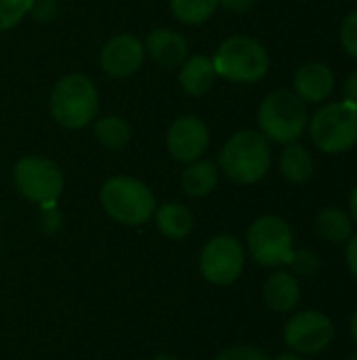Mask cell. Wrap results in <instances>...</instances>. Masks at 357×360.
<instances>
[{"instance_id":"1","label":"cell","mask_w":357,"mask_h":360,"mask_svg":"<svg viewBox=\"0 0 357 360\" xmlns=\"http://www.w3.org/2000/svg\"><path fill=\"white\" fill-rule=\"evenodd\" d=\"M271 169V146L261 131L242 129L234 133L219 152V171L238 184L252 186L267 177Z\"/></svg>"},{"instance_id":"2","label":"cell","mask_w":357,"mask_h":360,"mask_svg":"<svg viewBox=\"0 0 357 360\" xmlns=\"http://www.w3.org/2000/svg\"><path fill=\"white\" fill-rule=\"evenodd\" d=\"M257 122L267 141L282 146L295 143L307 131V103L301 101L292 89H276L261 101Z\"/></svg>"},{"instance_id":"3","label":"cell","mask_w":357,"mask_h":360,"mask_svg":"<svg viewBox=\"0 0 357 360\" xmlns=\"http://www.w3.org/2000/svg\"><path fill=\"white\" fill-rule=\"evenodd\" d=\"M103 211L122 226H143L156 213V196L141 179L128 175L109 177L99 192Z\"/></svg>"},{"instance_id":"4","label":"cell","mask_w":357,"mask_h":360,"mask_svg":"<svg viewBox=\"0 0 357 360\" xmlns=\"http://www.w3.org/2000/svg\"><path fill=\"white\" fill-rule=\"evenodd\" d=\"M53 118L72 131L88 127L99 114V93L95 82L84 74H67L50 91Z\"/></svg>"},{"instance_id":"5","label":"cell","mask_w":357,"mask_h":360,"mask_svg":"<svg viewBox=\"0 0 357 360\" xmlns=\"http://www.w3.org/2000/svg\"><path fill=\"white\" fill-rule=\"evenodd\" d=\"M213 63L217 76L238 84H252L263 80L271 65L267 49L259 40L242 34L225 38L219 44Z\"/></svg>"},{"instance_id":"6","label":"cell","mask_w":357,"mask_h":360,"mask_svg":"<svg viewBox=\"0 0 357 360\" xmlns=\"http://www.w3.org/2000/svg\"><path fill=\"white\" fill-rule=\"evenodd\" d=\"M307 133L324 154H345L357 146V108L343 101L324 103L309 116Z\"/></svg>"},{"instance_id":"7","label":"cell","mask_w":357,"mask_h":360,"mask_svg":"<svg viewBox=\"0 0 357 360\" xmlns=\"http://www.w3.org/2000/svg\"><path fill=\"white\" fill-rule=\"evenodd\" d=\"M248 255L263 268L288 266L295 247V232L280 215H261L246 232Z\"/></svg>"},{"instance_id":"8","label":"cell","mask_w":357,"mask_h":360,"mask_svg":"<svg viewBox=\"0 0 357 360\" xmlns=\"http://www.w3.org/2000/svg\"><path fill=\"white\" fill-rule=\"evenodd\" d=\"M15 188L29 202L44 207L55 205L63 192V173L46 156H23L13 169Z\"/></svg>"},{"instance_id":"9","label":"cell","mask_w":357,"mask_h":360,"mask_svg":"<svg viewBox=\"0 0 357 360\" xmlns=\"http://www.w3.org/2000/svg\"><path fill=\"white\" fill-rule=\"evenodd\" d=\"M337 329L328 314L320 310H301L295 312L284 325V344L290 352L301 356H314L326 352L335 342Z\"/></svg>"},{"instance_id":"10","label":"cell","mask_w":357,"mask_h":360,"mask_svg":"<svg viewBox=\"0 0 357 360\" xmlns=\"http://www.w3.org/2000/svg\"><path fill=\"white\" fill-rule=\"evenodd\" d=\"M244 264H246V249L231 234H219L210 238L204 245L198 259L200 274L210 285L217 287L234 285L242 276Z\"/></svg>"},{"instance_id":"11","label":"cell","mask_w":357,"mask_h":360,"mask_svg":"<svg viewBox=\"0 0 357 360\" xmlns=\"http://www.w3.org/2000/svg\"><path fill=\"white\" fill-rule=\"evenodd\" d=\"M145 46L135 34H116L99 51V65L112 78H128L141 70Z\"/></svg>"},{"instance_id":"12","label":"cell","mask_w":357,"mask_h":360,"mask_svg":"<svg viewBox=\"0 0 357 360\" xmlns=\"http://www.w3.org/2000/svg\"><path fill=\"white\" fill-rule=\"evenodd\" d=\"M210 143V133L198 116H179L166 133V150L179 162H194L204 156Z\"/></svg>"},{"instance_id":"13","label":"cell","mask_w":357,"mask_h":360,"mask_svg":"<svg viewBox=\"0 0 357 360\" xmlns=\"http://www.w3.org/2000/svg\"><path fill=\"white\" fill-rule=\"evenodd\" d=\"M335 72L322 61H307L292 76V91L307 105L324 103L335 91Z\"/></svg>"},{"instance_id":"14","label":"cell","mask_w":357,"mask_h":360,"mask_svg":"<svg viewBox=\"0 0 357 360\" xmlns=\"http://www.w3.org/2000/svg\"><path fill=\"white\" fill-rule=\"evenodd\" d=\"M145 57H149L160 68H181L183 61L189 57V46L183 34L170 27H156L147 34L145 42Z\"/></svg>"},{"instance_id":"15","label":"cell","mask_w":357,"mask_h":360,"mask_svg":"<svg viewBox=\"0 0 357 360\" xmlns=\"http://www.w3.org/2000/svg\"><path fill=\"white\" fill-rule=\"evenodd\" d=\"M263 300L278 314L295 312L301 304L299 278L290 270H276L263 285Z\"/></svg>"},{"instance_id":"16","label":"cell","mask_w":357,"mask_h":360,"mask_svg":"<svg viewBox=\"0 0 357 360\" xmlns=\"http://www.w3.org/2000/svg\"><path fill=\"white\" fill-rule=\"evenodd\" d=\"M215 80H217V70H215L213 57H206V55L187 57L179 70V84L183 93L191 97H200L208 93L215 86Z\"/></svg>"},{"instance_id":"17","label":"cell","mask_w":357,"mask_h":360,"mask_svg":"<svg viewBox=\"0 0 357 360\" xmlns=\"http://www.w3.org/2000/svg\"><path fill=\"white\" fill-rule=\"evenodd\" d=\"M219 177H221V171H219L217 162L206 160V158H198V160L189 162L187 169L181 173V190L187 196L204 198L217 188Z\"/></svg>"},{"instance_id":"18","label":"cell","mask_w":357,"mask_h":360,"mask_svg":"<svg viewBox=\"0 0 357 360\" xmlns=\"http://www.w3.org/2000/svg\"><path fill=\"white\" fill-rule=\"evenodd\" d=\"M280 173L288 184H295V186L307 184L316 173V162H314L311 152L299 141L286 143L280 154Z\"/></svg>"},{"instance_id":"19","label":"cell","mask_w":357,"mask_h":360,"mask_svg":"<svg viewBox=\"0 0 357 360\" xmlns=\"http://www.w3.org/2000/svg\"><path fill=\"white\" fill-rule=\"evenodd\" d=\"M154 219L158 230L173 240H181L194 230V215L181 202H164L162 207H156Z\"/></svg>"},{"instance_id":"20","label":"cell","mask_w":357,"mask_h":360,"mask_svg":"<svg viewBox=\"0 0 357 360\" xmlns=\"http://www.w3.org/2000/svg\"><path fill=\"white\" fill-rule=\"evenodd\" d=\"M318 234L330 245H345L353 236V219L339 207H324L316 217Z\"/></svg>"},{"instance_id":"21","label":"cell","mask_w":357,"mask_h":360,"mask_svg":"<svg viewBox=\"0 0 357 360\" xmlns=\"http://www.w3.org/2000/svg\"><path fill=\"white\" fill-rule=\"evenodd\" d=\"M95 137L107 150H122L130 141L133 129L122 116H103L95 122Z\"/></svg>"},{"instance_id":"22","label":"cell","mask_w":357,"mask_h":360,"mask_svg":"<svg viewBox=\"0 0 357 360\" xmlns=\"http://www.w3.org/2000/svg\"><path fill=\"white\" fill-rule=\"evenodd\" d=\"M168 4L170 13L185 25H200L219 8V0H168Z\"/></svg>"},{"instance_id":"23","label":"cell","mask_w":357,"mask_h":360,"mask_svg":"<svg viewBox=\"0 0 357 360\" xmlns=\"http://www.w3.org/2000/svg\"><path fill=\"white\" fill-rule=\"evenodd\" d=\"M322 268V259L311 249H295L292 257L288 262V270L297 278H314Z\"/></svg>"},{"instance_id":"24","label":"cell","mask_w":357,"mask_h":360,"mask_svg":"<svg viewBox=\"0 0 357 360\" xmlns=\"http://www.w3.org/2000/svg\"><path fill=\"white\" fill-rule=\"evenodd\" d=\"M29 0H0V32L13 30L27 15Z\"/></svg>"},{"instance_id":"25","label":"cell","mask_w":357,"mask_h":360,"mask_svg":"<svg viewBox=\"0 0 357 360\" xmlns=\"http://www.w3.org/2000/svg\"><path fill=\"white\" fill-rule=\"evenodd\" d=\"M339 36H341V44H343L345 53L357 59V8L343 19Z\"/></svg>"},{"instance_id":"26","label":"cell","mask_w":357,"mask_h":360,"mask_svg":"<svg viewBox=\"0 0 357 360\" xmlns=\"http://www.w3.org/2000/svg\"><path fill=\"white\" fill-rule=\"evenodd\" d=\"M27 15L36 21H53L59 17V2L57 0H29Z\"/></svg>"},{"instance_id":"27","label":"cell","mask_w":357,"mask_h":360,"mask_svg":"<svg viewBox=\"0 0 357 360\" xmlns=\"http://www.w3.org/2000/svg\"><path fill=\"white\" fill-rule=\"evenodd\" d=\"M215 360H271L263 350L255 346H234L217 354Z\"/></svg>"},{"instance_id":"28","label":"cell","mask_w":357,"mask_h":360,"mask_svg":"<svg viewBox=\"0 0 357 360\" xmlns=\"http://www.w3.org/2000/svg\"><path fill=\"white\" fill-rule=\"evenodd\" d=\"M38 228L44 232V234H55L59 232L61 228V213L55 205H44L40 207V213H38Z\"/></svg>"},{"instance_id":"29","label":"cell","mask_w":357,"mask_h":360,"mask_svg":"<svg viewBox=\"0 0 357 360\" xmlns=\"http://www.w3.org/2000/svg\"><path fill=\"white\" fill-rule=\"evenodd\" d=\"M345 264L349 274L357 281V234L353 232V236L345 243Z\"/></svg>"},{"instance_id":"30","label":"cell","mask_w":357,"mask_h":360,"mask_svg":"<svg viewBox=\"0 0 357 360\" xmlns=\"http://www.w3.org/2000/svg\"><path fill=\"white\" fill-rule=\"evenodd\" d=\"M219 6L225 8L227 13L242 15V13H248L255 6V0H219Z\"/></svg>"},{"instance_id":"31","label":"cell","mask_w":357,"mask_h":360,"mask_svg":"<svg viewBox=\"0 0 357 360\" xmlns=\"http://www.w3.org/2000/svg\"><path fill=\"white\" fill-rule=\"evenodd\" d=\"M343 99L357 108V70L351 72L343 82Z\"/></svg>"},{"instance_id":"32","label":"cell","mask_w":357,"mask_h":360,"mask_svg":"<svg viewBox=\"0 0 357 360\" xmlns=\"http://www.w3.org/2000/svg\"><path fill=\"white\" fill-rule=\"evenodd\" d=\"M349 215H351L353 224H357V184L349 194Z\"/></svg>"},{"instance_id":"33","label":"cell","mask_w":357,"mask_h":360,"mask_svg":"<svg viewBox=\"0 0 357 360\" xmlns=\"http://www.w3.org/2000/svg\"><path fill=\"white\" fill-rule=\"evenodd\" d=\"M349 333H351V340H353V344H356L357 348V308L356 312L351 314V321H349Z\"/></svg>"},{"instance_id":"34","label":"cell","mask_w":357,"mask_h":360,"mask_svg":"<svg viewBox=\"0 0 357 360\" xmlns=\"http://www.w3.org/2000/svg\"><path fill=\"white\" fill-rule=\"evenodd\" d=\"M274 360H307V359H305V356H301V354H297V352H284V354L276 356Z\"/></svg>"},{"instance_id":"35","label":"cell","mask_w":357,"mask_h":360,"mask_svg":"<svg viewBox=\"0 0 357 360\" xmlns=\"http://www.w3.org/2000/svg\"><path fill=\"white\" fill-rule=\"evenodd\" d=\"M151 360H179V359H177L175 354H166V352H164V354H156Z\"/></svg>"},{"instance_id":"36","label":"cell","mask_w":357,"mask_h":360,"mask_svg":"<svg viewBox=\"0 0 357 360\" xmlns=\"http://www.w3.org/2000/svg\"><path fill=\"white\" fill-rule=\"evenodd\" d=\"M347 360H357V348H356V352H351V356Z\"/></svg>"},{"instance_id":"37","label":"cell","mask_w":357,"mask_h":360,"mask_svg":"<svg viewBox=\"0 0 357 360\" xmlns=\"http://www.w3.org/2000/svg\"><path fill=\"white\" fill-rule=\"evenodd\" d=\"M0 219H2V213H0Z\"/></svg>"},{"instance_id":"38","label":"cell","mask_w":357,"mask_h":360,"mask_svg":"<svg viewBox=\"0 0 357 360\" xmlns=\"http://www.w3.org/2000/svg\"><path fill=\"white\" fill-rule=\"evenodd\" d=\"M353 2H356V4H357V0H353Z\"/></svg>"}]
</instances>
